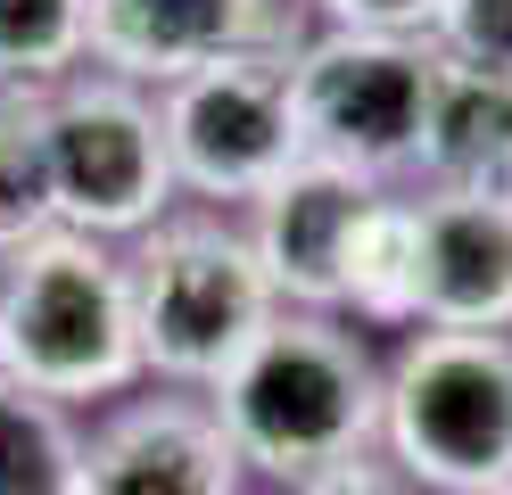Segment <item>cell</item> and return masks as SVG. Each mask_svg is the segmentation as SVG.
<instances>
[{
  "mask_svg": "<svg viewBox=\"0 0 512 495\" xmlns=\"http://www.w3.org/2000/svg\"><path fill=\"white\" fill-rule=\"evenodd\" d=\"M240 471L298 487L380 446V355L339 314H281L207 396Z\"/></svg>",
  "mask_w": 512,
  "mask_h": 495,
  "instance_id": "1",
  "label": "cell"
},
{
  "mask_svg": "<svg viewBox=\"0 0 512 495\" xmlns=\"http://www.w3.org/2000/svg\"><path fill=\"white\" fill-rule=\"evenodd\" d=\"M0 380L67 413L141 388L133 273L108 240L42 231L17 256H0Z\"/></svg>",
  "mask_w": 512,
  "mask_h": 495,
  "instance_id": "2",
  "label": "cell"
},
{
  "mask_svg": "<svg viewBox=\"0 0 512 495\" xmlns=\"http://www.w3.org/2000/svg\"><path fill=\"white\" fill-rule=\"evenodd\" d=\"M124 273H133V322H141V380L174 396H215L223 372L281 322V297L248 231L223 215H166L133 240Z\"/></svg>",
  "mask_w": 512,
  "mask_h": 495,
  "instance_id": "3",
  "label": "cell"
},
{
  "mask_svg": "<svg viewBox=\"0 0 512 495\" xmlns=\"http://www.w3.org/2000/svg\"><path fill=\"white\" fill-rule=\"evenodd\" d=\"M380 454L430 495L512 487V339L413 330L380 363Z\"/></svg>",
  "mask_w": 512,
  "mask_h": 495,
  "instance_id": "4",
  "label": "cell"
},
{
  "mask_svg": "<svg viewBox=\"0 0 512 495\" xmlns=\"http://www.w3.org/2000/svg\"><path fill=\"white\" fill-rule=\"evenodd\" d=\"M290 50L298 42L281 33V42H256L240 58H215V66H199V75L149 91L182 198H207V207H256V198L306 157Z\"/></svg>",
  "mask_w": 512,
  "mask_h": 495,
  "instance_id": "5",
  "label": "cell"
},
{
  "mask_svg": "<svg viewBox=\"0 0 512 495\" xmlns=\"http://www.w3.org/2000/svg\"><path fill=\"white\" fill-rule=\"evenodd\" d=\"M42 149L58 231H83V240H141L182 198L166 132H157V99L116 75H91V66L42 99Z\"/></svg>",
  "mask_w": 512,
  "mask_h": 495,
  "instance_id": "6",
  "label": "cell"
},
{
  "mask_svg": "<svg viewBox=\"0 0 512 495\" xmlns=\"http://www.w3.org/2000/svg\"><path fill=\"white\" fill-rule=\"evenodd\" d=\"M430 75H438V50H430V42L323 25L314 42L290 50L298 141H306V157L347 165V174L397 190V174H413V157H422Z\"/></svg>",
  "mask_w": 512,
  "mask_h": 495,
  "instance_id": "7",
  "label": "cell"
},
{
  "mask_svg": "<svg viewBox=\"0 0 512 495\" xmlns=\"http://www.w3.org/2000/svg\"><path fill=\"white\" fill-rule=\"evenodd\" d=\"M372 198H380V182L347 174V165H323V157H298L248 207L240 231H248L256 264H265L281 314H339V264H347L356 223L372 215Z\"/></svg>",
  "mask_w": 512,
  "mask_h": 495,
  "instance_id": "8",
  "label": "cell"
},
{
  "mask_svg": "<svg viewBox=\"0 0 512 495\" xmlns=\"http://www.w3.org/2000/svg\"><path fill=\"white\" fill-rule=\"evenodd\" d=\"M83 495H248V471L207 396H133L83 438Z\"/></svg>",
  "mask_w": 512,
  "mask_h": 495,
  "instance_id": "9",
  "label": "cell"
},
{
  "mask_svg": "<svg viewBox=\"0 0 512 495\" xmlns=\"http://www.w3.org/2000/svg\"><path fill=\"white\" fill-rule=\"evenodd\" d=\"M413 231H422L413 330L512 339V190H413Z\"/></svg>",
  "mask_w": 512,
  "mask_h": 495,
  "instance_id": "10",
  "label": "cell"
},
{
  "mask_svg": "<svg viewBox=\"0 0 512 495\" xmlns=\"http://www.w3.org/2000/svg\"><path fill=\"white\" fill-rule=\"evenodd\" d=\"M256 42H281L273 0H91V75L133 91H166Z\"/></svg>",
  "mask_w": 512,
  "mask_h": 495,
  "instance_id": "11",
  "label": "cell"
},
{
  "mask_svg": "<svg viewBox=\"0 0 512 495\" xmlns=\"http://www.w3.org/2000/svg\"><path fill=\"white\" fill-rule=\"evenodd\" d=\"M413 174L422 190H512V75L438 58Z\"/></svg>",
  "mask_w": 512,
  "mask_h": 495,
  "instance_id": "12",
  "label": "cell"
},
{
  "mask_svg": "<svg viewBox=\"0 0 512 495\" xmlns=\"http://www.w3.org/2000/svg\"><path fill=\"white\" fill-rule=\"evenodd\" d=\"M413 289H422V231H413V190H380L356 223L339 264V322L364 330H413Z\"/></svg>",
  "mask_w": 512,
  "mask_h": 495,
  "instance_id": "13",
  "label": "cell"
},
{
  "mask_svg": "<svg viewBox=\"0 0 512 495\" xmlns=\"http://www.w3.org/2000/svg\"><path fill=\"white\" fill-rule=\"evenodd\" d=\"M0 495H83L75 413L17 380H0Z\"/></svg>",
  "mask_w": 512,
  "mask_h": 495,
  "instance_id": "14",
  "label": "cell"
},
{
  "mask_svg": "<svg viewBox=\"0 0 512 495\" xmlns=\"http://www.w3.org/2000/svg\"><path fill=\"white\" fill-rule=\"evenodd\" d=\"M91 66V0H0V83L58 91Z\"/></svg>",
  "mask_w": 512,
  "mask_h": 495,
  "instance_id": "15",
  "label": "cell"
},
{
  "mask_svg": "<svg viewBox=\"0 0 512 495\" xmlns=\"http://www.w3.org/2000/svg\"><path fill=\"white\" fill-rule=\"evenodd\" d=\"M42 99H50V91L0 83V256H17L25 240L58 231V207H50V149H42Z\"/></svg>",
  "mask_w": 512,
  "mask_h": 495,
  "instance_id": "16",
  "label": "cell"
},
{
  "mask_svg": "<svg viewBox=\"0 0 512 495\" xmlns=\"http://www.w3.org/2000/svg\"><path fill=\"white\" fill-rule=\"evenodd\" d=\"M430 50L455 66H488V75H512V0H446L430 25Z\"/></svg>",
  "mask_w": 512,
  "mask_h": 495,
  "instance_id": "17",
  "label": "cell"
},
{
  "mask_svg": "<svg viewBox=\"0 0 512 495\" xmlns=\"http://www.w3.org/2000/svg\"><path fill=\"white\" fill-rule=\"evenodd\" d=\"M446 0H323V17L339 33H397V42H430Z\"/></svg>",
  "mask_w": 512,
  "mask_h": 495,
  "instance_id": "18",
  "label": "cell"
},
{
  "mask_svg": "<svg viewBox=\"0 0 512 495\" xmlns=\"http://www.w3.org/2000/svg\"><path fill=\"white\" fill-rule=\"evenodd\" d=\"M281 495H413V487L397 479V462L372 446V454H347V462H331V471H314V479L281 487Z\"/></svg>",
  "mask_w": 512,
  "mask_h": 495,
  "instance_id": "19",
  "label": "cell"
},
{
  "mask_svg": "<svg viewBox=\"0 0 512 495\" xmlns=\"http://www.w3.org/2000/svg\"><path fill=\"white\" fill-rule=\"evenodd\" d=\"M488 495H512V487H488Z\"/></svg>",
  "mask_w": 512,
  "mask_h": 495,
  "instance_id": "20",
  "label": "cell"
}]
</instances>
